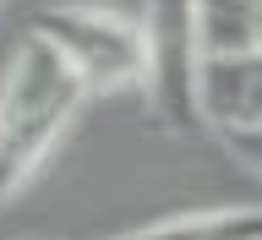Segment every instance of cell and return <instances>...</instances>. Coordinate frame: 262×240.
<instances>
[{"label":"cell","instance_id":"obj_1","mask_svg":"<svg viewBox=\"0 0 262 240\" xmlns=\"http://www.w3.org/2000/svg\"><path fill=\"white\" fill-rule=\"evenodd\" d=\"M82 104H88V82L77 77V66L44 33L28 28L0 77V208L44 169Z\"/></svg>","mask_w":262,"mask_h":240},{"label":"cell","instance_id":"obj_2","mask_svg":"<svg viewBox=\"0 0 262 240\" xmlns=\"http://www.w3.org/2000/svg\"><path fill=\"white\" fill-rule=\"evenodd\" d=\"M142 33H147V126L159 131H191L202 126V22L196 0H147L142 6Z\"/></svg>","mask_w":262,"mask_h":240},{"label":"cell","instance_id":"obj_3","mask_svg":"<svg viewBox=\"0 0 262 240\" xmlns=\"http://www.w3.org/2000/svg\"><path fill=\"white\" fill-rule=\"evenodd\" d=\"M33 33H44L77 66L88 93H120V88L147 82V33L137 16L88 6V0H66V6H44L33 16Z\"/></svg>","mask_w":262,"mask_h":240},{"label":"cell","instance_id":"obj_4","mask_svg":"<svg viewBox=\"0 0 262 240\" xmlns=\"http://www.w3.org/2000/svg\"><path fill=\"white\" fill-rule=\"evenodd\" d=\"M202 126L219 137L262 131V49L219 55L202 71Z\"/></svg>","mask_w":262,"mask_h":240},{"label":"cell","instance_id":"obj_5","mask_svg":"<svg viewBox=\"0 0 262 240\" xmlns=\"http://www.w3.org/2000/svg\"><path fill=\"white\" fill-rule=\"evenodd\" d=\"M110 240H262V208H191Z\"/></svg>","mask_w":262,"mask_h":240},{"label":"cell","instance_id":"obj_6","mask_svg":"<svg viewBox=\"0 0 262 240\" xmlns=\"http://www.w3.org/2000/svg\"><path fill=\"white\" fill-rule=\"evenodd\" d=\"M196 22L208 60L262 49V0H196Z\"/></svg>","mask_w":262,"mask_h":240},{"label":"cell","instance_id":"obj_7","mask_svg":"<svg viewBox=\"0 0 262 240\" xmlns=\"http://www.w3.org/2000/svg\"><path fill=\"white\" fill-rule=\"evenodd\" d=\"M229 147V159H241L251 175H262V131H235V137H219Z\"/></svg>","mask_w":262,"mask_h":240}]
</instances>
